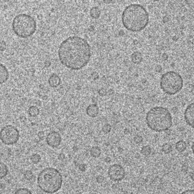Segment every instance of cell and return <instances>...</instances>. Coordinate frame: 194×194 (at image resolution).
Instances as JSON below:
<instances>
[{
	"label": "cell",
	"instance_id": "7c38bea8",
	"mask_svg": "<svg viewBox=\"0 0 194 194\" xmlns=\"http://www.w3.org/2000/svg\"><path fill=\"white\" fill-rule=\"evenodd\" d=\"M49 85L50 86L52 87H58V86L61 84V79L59 77V76L57 74L53 73L52 74L49 78Z\"/></svg>",
	"mask_w": 194,
	"mask_h": 194
},
{
	"label": "cell",
	"instance_id": "1f68e13d",
	"mask_svg": "<svg viewBox=\"0 0 194 194\" xmlns=\"http://www.w3.org/2000/svg\"><path fill=\"white\" fill-rule=\"evenodd\" d=\"M85 169H86V166L84 165H81L79 166V170H81V171H84Z\"/></svg>",
	"mask_w": 194,
	"mask_h": 194
},
{
	"label": "cell",
	"instance_id": "6da1fadb",
	"mask_svg": "<svg viewBox=\"0 0 194 194\" xmlns=\"http://www.w3.org/2000/svg\"><path fill=\"white\" fill-rule=\"evenodd\" d=\"M60 62L67 68L79 70L89 63L91 47L87 40L77 36H69L61 43L58 51Z\"/></svg>",
	"mask_w": 194,
	"mask_h": 194
},
{
	"label": "cell",
	"instance_id": "8992f818",
	"mask_svg": "<svg viewBox=\"0 0 194 194\" xmlns=\"http://www.w3.org/2000/svg\"><path fill=\"white\" fill-rule=\"evenodd\" d=\"M160 85L164 92L169 95H174L181 91L184 82L179 73L171 71L165 73L161 76Z\"/></svg>",
	"mask_w": 194,
	"mask_h": 194
},
{
	"label": "cell",
	"instance_id": "cb8c5ba5",
	"mask_svg": "<svg viewBox=\"0 0 194 194\" xmlns=\"http://www.w3.org/2000/svg\"><path fill=\"white\" fill-rule=\"evenodd\" d=\"M24 177L26 180H31L33 178V174L32 171L27 170L24 173Z\"/></svg>",
	"mask_w": 194,
	"mask_h": 194
},
{
	"label": "cell",
	"instance_id": "e0dca14e",
	"mask_svg": "<svg viewBox=\"0 0 194 194\" xmlns=\"http://www.w3.org/2000/svg\"><path fill=\"white\" fill-rule=\"evenodd\" d=\"M102 153V151L100 148L99 146H93L90 151V155L94 158H97L99 157Z\"/></svg>",
	"mask_w": 194,
	"mask_h": 194
},
{
	"label": "cell",
	"instance_id": "484cf974",
	"mask_svg": "<svg viewBox=\"0 0 194 194\" xmlns=\"http://www.w3.org/2000/svg\"><path fill=\"white\" fill-rule=\"evenodd\" d=\"M6 47H7V44H6L5 41L1 40V52L4 51L5 49H6Z\"/></svg>",
	"mask_w": 194,
	"mask_h": 194
},
{
	"label": "cell",
	"instance_id": "277c9868",
	"mask_svg": "<svg viewBox=\"0 0 194 194\" xmlns=\"http://www.w3.org/2000/svg\"><path fill=\"white\" fill-rule=\"evenodd\" d=\"M39 188L46 194H53L61 189L63 179L61 173L53 167L42 170L37 177Z\"/></svg>",
	"mask_w": 194,
	"mask_h": 194
},
{
	"label": "cell",
	"instance_id": "83f0119b",
	"mask_svg": "<svg viewBox=\"0 0 194 194\" xmlns=\"http://www.w3.org/2000/svg\"><path fill=\"white\" fill-rule=\"evenodd\" d=\"M180 194H194V189H187L183 191Z\"/></svg>",
	"mask_w": 194,
	"mask_h": 194
},
{
	"label": "cell",
	"instance_id": "836d02e7",
	"mask_svg": "<svg viewBox=\"0 0 194 194\" xmlns=\"http://www.w3.org/2000/svg\"></svg>",
	"mask_w": 194,
	"mask_h": 194
},
{
	"label": "cell",
	"instance_id": "ffe728a7",
	"mask_svg": "<svg viewBox=\"0 0 194 194\" xmlns=\"http://www.w3.org/2000/svg\"><path fill=\"white\" fill-rule=\"evenodd\" d=\"M161 150L165 154H169L173 151V147L170 143H165L161 146Z\"/></svg>",
	"mask_w": 194,
	"mask_h": 194
},
{
	"label": "cell",
	"instance_id": "603a6c76",
	"mask_svg": "<svg viewBox=\"0 0 194 194\" xmlns=\"http://www.w3.org/2000/svg\"><path fill=\"white\" fill-rule=\"evenodd\" d=\"M14 194H32V192L28 188H20L17 189Z\"/></svg>",
	"mask_w": 194,
	"mask_h": 194
},
{
	"label": "cell",
	"instance_id": "7402d4cb",
	"mask_svg": "<svg viewBox=\"0 0 194 194\" xmlns=\"http://www.w3.org/2000/svg\"><path fill=\"white\" fill-rule=\"evenodd\" d=\"M41 160V157L39 155V154L35 153L30 157V161L33 163V164H37L40 162V161Z\"/></svg>",
	"mask_w": 194,
	"mask_h": 194
},
{
	"label": "cell",
	"instance_id": "d6986e66",
	"mask_svg": "<svg viewBox=\"0 0 194 194\" xmlns=\"http://www.w3.org/2000/svg\"><path fill=\"white\" fill-rule=\"evenodd\" d=\"M0 167H1V179L4 178L5 177L7 176V175L8 173V167L7 166L5 165L4 163L1 162V165H0Z\"/></svg>",
	"mask_w": 194,
	"mask_h": 194
},
{
	"label": "cell",
	"instance_id": "d6a6232c",
	"mask_svg": "<svg viewBox=\"0 0 194 194\" xmlns=\"http://www.w3.org/2000/svg\"><path fill=\"white\" fill-rule=\"evenodd\" d=\"M191 148H192V152H193V153H194V142L192 143V146H191Z\"/></svg>",
	"mask_w": 194,
	"mask_h": 194
},
{
	"label": "cell",
	"instance_id": "44dd1931",
	"mask_svg": "<svg viewBox=\"0 0 194 194\" xmlns=\"http://www.w3.org/2000/svg\"><path fill=\"white\" fill-rule=\"evenodd\" d=\"M151 152H152V149L149 146H145L141 149L142 154L145 156L149 155L151 153Z\"/></svg>",
	"mask_w": 194,
	"mask_h": 194
},
{
	"label": "cell",
	"instance_id": "f546056e",
	"mask_svg": "<svg viewBox=\"0 0 194 194\" xmlns=\"http://www.w3.org/2000/svg\"><path fill=\"white\" fill-rule=\"evenodd\" d=\"M37 136H39V138L40 139H43L44 137V133L43 131H40L37 134Z\"/></svg>",
	"mask_w": 194,
	"mask_h": 194
},
{
	"label": "cell",
	"instance_id": "52a82bcc",
	"mask_svg": "<svg viewBox=\"0 0 194 194\" xmlns=\"http://www.w3.org/2000/svg\"><path fill=\"white\" fill-rule=\"evenodd\" d=\"M20 131L12 125H8L1 128L0 138L2 142L7 145L16 143L20 139Z\"/></svg>",
	"mask_w": 194,
	"mask_h": 194
},
{
	"label": "cell",
	"instance_id": "d4e9b609",
	"mask_svg": "<svg viewBox=\"0 0 194 194\" xmlns=\"http://www.w3.org/2000/svg\"><path fill=\"white\" fill-rule=\"evenodd\" d=\"M111 130H112V126L108 124H105L102 128V131L105 134L109 133Z\"/></svg>",
	"mask_w": 194,
	"mask_h": 194
},
{
	"label": "cell",
	"instance_id": "8fae6325",
	"mask_svg": "<svg viewBox=\"0 0 194 194\" xmlns=\"http://www.w3.org/2000/svg\"><path fill=\"white\" fill-rule=\"evenodd\" d=\"M86 112L88 116L95 118L97 116L99 112V108L96 104H91L87 106Z\"/></svg>",
	"mask_w": 194,
	"mask_h": 194
},
{
	"label": "cell",
	"instance_id": "9c48e42d",
	"mask_svg": "<svg viewBox=\"0 0 194 194\" xmlns=\"http://www.w3.org/2000/svg\"><path fill=\"white\" fill-rule=\"evenodd\" d=\"M62 141L61 135L56 131H52L46 136V142L51 148H55L60 145Z\"/></svg>",
	"mask_w": 194,
	"mask_h": 194
},
{
	"label": "cell",
	"instance_id": "5bb4252c",
	"mask_svg": "<svg viewBox=\"0 0 194 194\" xmlns=\"http://www.w3.org/2000/svg\"><path fill=\"white\" fill-rule=\"evenodd\" d=\"M131 60L134 64H139L142 61V55L139 51H135L131 55Z\"/></svg>",
	"mask_w": 194,
	"mask_h": 194
},
{
	"label": "cell",
	"instance_id": "2e32d148",
	"mask_svg": "<svg viewBox=\"0 0 194 194\" xmlns=\"http://www.w3.org/2000/svg\"><path fill=\"white\" fill-rule=\"evenodd\" d=\"M100 14H101V11L97 7H93L90 10V15L93 19L97 20L98 18H99Z\"/></svg>",
	"mask_w": 194,
	"mask_h": 194
},
{
	"label": "cell",
	"instance_id": "30bf717a",
	"mask_svg": "<svg viewBox=\"0 0 194 194\" xmlns=\"http://www.w3.org/2000/svg\"><path fill=\"white\" fill-rule=\"evenodd\" d=\"M184 119L187 124L194 128V102L189 104L184 112Z\"/></svg>",
	"mask_w": 194,
	"mask_h": 194
},
{
	"label": "cell",
	"instance_id": "4fadbf2b",
	"mask_svg": "<svg viewBox=\"0 0 194 194\" xmlns=\"http://www.w3.org/2000/svg\"><path fill=\"white\" fill-rule=\"evenodd\" d=\"M0 78L1 84L5 83L9 78V73L7 70V68L2 64H1L0 65Z\"/></svg>",
	"mask_w": 194,
	"mask_h": 194
},
{
	"label": "cell",
	"instance_id": "ba28073f",
	"mask_svg": "<svg viewBox=\"0 0 194 194\" xmlns=\"http://www.w3.org/2000/svg\"><path fill=\"white\" fill-rule=\"evenodd\" d=\"M110 179L114 181H120L125 177L126 172L124 167L120 165L114 164L111 165L108 170Z\"/></svg>",
	"mask_w": 194,
	"mask_h": 194
},
{
	"label": "cell",
	"instance_id": "9a60e30c",
	"mask_svg": "<svg viewBox=\"0 0 194 194\" xmlns=\"http://www.w3.org/2000/svg\"><path fill=\"white\" fill-rule=\"evenodd\" d=\"M187 144L185 142L183 141H178L175 145V149L180 153H182L184 152L187 149Z\"/></svg>",
	"mask_w": 194,
	"mask_h": 194
},
{
	"label": "cell",
	"instance_id": "7a4b0ae2",
	"mask_svg": "<svg viewBox=\"0 0 194 194\" xmlns=\"http://www.w3.org/2000/svg\"><path fill=\"white\" fill-rule=\"evenodd\" d=\"M122 23L126 29L133 32H140L147 26L149 20L145 8L138 4L127 6L122 14Z\"/></svg>",
	"mask_w": 194,
	"mask_h": 194
},
{
	"label": "cell",
	"instance_id": "3957f363",
	"mask_svg": "<svg viewBox=\"0 0 194 194\" xmlns=\"http://www.w3.org/2000/svg\"><path fill=\"white\" fill-rule=\"evenodd\" d=\"M146 122L151 130L160 132L170 129L173 124V118L167 108L157 106L147 112Z\"/></svg>",
	"mask_w": 194,
	"mask_h": 194
},
{
	"label": "cell",
	"instance_id": "5b68a950",
	"mask_svg": "<svg viewBox=\"0 0 194 194\" xmlns=\"http://www.w3.org/2000/svg\"><path fill=\"white\" fill-rule=\"evenodd\" d=\"M12 30L15 34L22 38H28L36 30V22L33 17L26 14L16 15L12 20Z\"/></svg>",
	"mask_w": 194,
	"mask_h": 194
},
{
	"label": "cell",
	"instance_id": "4dcf8cb0",
	"mask_svg": "<svg viewBox=\"0 0 194 194\" xmlns=\"http://www.w3.org/2000/svg\"><path fill=\"white\" fill-rule=\"evenodd\" d=\"M65 159V155L63 153H61L58 155V159L60 160H63Z\"/></svg>",
	"mask_w": 194,
	"mask_h": 194
},
{
	"label": "cell",
	"instance_id": "4316f807",
	"mask_svg": "<svg viewBox=\"0 0 194 194\" xmlns=\"http://www.w3.org/2000/svg\"><path fill=\"white\" fill-rule=\"evenodd\" d=\"M98 93H99V95H100V96H104L107 94V91L105 89L101 88V89H100L99 90Z\"/></svg>",
	"mask_w": 194,
	"mask_h": 194
},
{
	"label": "cell",
	"instance_id": "f1b7e54d",
	"mask_svg": "<svg viewBox=\"0 0 194 194\" xmlns=\"http://www.w3.org/2000/svg\"><path fill=\"white\" fill-rule=\"evenodd\" d=\"M96 181L98 183H102L104 181V177L102 175H99L96 177Z\"/></svg>",
	"mask_w": 194,
	"mask_h": 194
},
{
	"label": "cell",
	"instance_id": "ac0fdd59",
	"mask_svg": "<svg viewBox=\"0 0 194 194\" xmlns=\"http://www.w3.org/2000/svg\"><path fill=\"white\" fill-rule=\"evenodd\" d=\"M39 112H40V110H39V108L36 106H31L29 108V110H28L29 116L32 117L37 116L39 114Z\"/></svg>",
	"mask_w": 194,
	"mask_h": 194
}]
</instances>
